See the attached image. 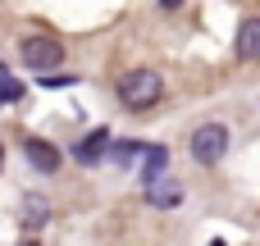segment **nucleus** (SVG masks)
Wrapping results in <instances>:
<instances>
[{
	"label": "nucleus",
	"instance_id": "nucleus-10",
	"mask_svg": "<svg viewBox=\"0 0 260 246\" xmlns=\"http://www.w3.org/2000/svg\"><path fill=\"white\" fill-rule=\"evenodd\" d=\"M137 155H146V142H119L114 146V164H133Z\"/></svg>",
	"mask_w": 260,
	"mask_h": 246
},
{
	"label": "nucleus",
	"instance_id": "nucleus-14",
	"mask_svg": "<svg viewBox=\"0 0 260 246\" xmlns=\"http://www.w3.org/2000/svg\"><path fill=\"white\" fill-rule=\"evenodd\" d=\"M18 246H37V242H18Z\"/></svg>",
	"mask_w": 260,
	"mask_h": 246
},
{
	"label": "nucleus",
	"instance_id": "nucleus-9",
	"mask_svg": "<svg viewBox=\"0 0 260 246\" xmlns=\"http://www.w3.org/2000/svg\"><path fill=\"white\" fill-rule=\"evenodd\" d=\"M146 196H151V205L169 210V205H178V201H183V187H178L174 178H160V183H151V187H146Z\"/></svg>",
	"mask_w": 260,
	"mask_h": 246
},
{
	"label": "nucleus",
	"instance_id": "nucleus-3",
	"mask_svg": "<svg viewBox=\"0 0 260 246\" xmlns=\"http://www.w3.org/2000/svg\"><path fill=\"white\" fill-rule=\"evenodd\" d=\"M187 151H192V160L197 164H219L224 155H229V128L224 123H201L192 137H187Z\"/></svg>",
	"mask_w": 260,
	"mask_h": 246
},
{
	"label": "nucleus",
	"instance_id": "nucleus-13",
	"mask_svg": "<svg viewBox=\"0 0 260 246\" xmlns=\"http://www.w3.org/2000/svg\"><path fill=\"white\" fill-rule=\"evenodd\" d=\"M0 164H5V146H0Z\"/></svg>",
	"mask_w": 260,
	"mask_h": 246
},
{
	"label": "nucleus",
	"instance_id": "nucleus-4",
	"mask_svg": "<svg viewBox=\"0 0 260 246\" xmlns=\"http://www.w3.org/2000/svg\"><path fill=\"white\" fill-rule=\"evenodd\" d=\"M23 155H27V164L37 169V173H59V146H50V142H41V137H27L23 142Z\"/></svg>",
	"mask_w": 260,
	"mask_h": 246
},
{
	"label": "nucleus",
	"instance_id": "nucleus-12",
	"mask_svg": "<svg viewBox=\"0 0 260 246\" xmlns=\"http://www.w3.org/2000/svg\"><path fill=\"white\" fill-rule=\"evenodd\" d=\"M160 9H183V0H160Z\"/></svg>",
	"mask_w": 260,
	"mask_h": 246
},
{
	"label": "nucleus",
	"instance_id": "nucleus-8",
	"mask_svg": "<svg viewBox=\"0 0 260 246\" xmlns=\"http://www.w3.org/2000/svg\"><path fill=\"white\" fill-rule=\"evenodd\" d=\"M142 160H146V164H142V187L160 183V178H165V164H169V151H165V146H146Z\"/></svg>",
	"mask_w": 260,
	"mask_h": 246
},
{
	"label": "nucleus",
	"instance_id": "nucleus-11",
	"mask_svg": "<svg viewBox=\"0 0 260 246\" xmlns=\"http://www.w3.org/2000/svg\"><path fill=\"white\" fill-rule=\"evenodd\" d=\"M0 100H23V82L9 78V73H0Z\"/></svg>",
	"mask_w": 260,
	"mask_h": 246
},
{
	"label": "nucleus",
	"instance_id": "nucleus-6",
	"mask_svg": "<svg viewBox=\"0 0 260 246\" xmlns=\"http://www.w3.org/2000/svg\"><path fill=\"white\" fill-rule=\"evenodd\" d=\"M105 146H110V132H105V128H96V132H87V137L78 142L73 160H78V164H96V160H105Z\"/></svg>",
	"mask_w": 260,
	"mask_h": 246
},
{
	"label": "nucleus",
	"instance_id": "nucleus-15",
	"mask_svg": "<svg viewBox=\"0 0 260 246\" xmlns=\"http://www.w3.org/2000/svg\"><path fill=\"white\" fill-rule=\"evenodd\" d=\"M210 246H224V242H210Z\"/></svg>",
	"mask_w": 260,
	"mask_h": 246
},
{
	"label": "nucleus",
	"instance_id": "nucleus-2",
	"mask_svg": "<svg viewBox=\"0 0 260 246\" xmlns=\"http://www.w3.org/2000/svg\"><path fill=\"white\" fill-rule=\"evenodd\" d=\"M160 96H165V78L155 68H133V73L119 78V100L128 110H151Z\"/></svg>",
	"mask_w": 260,
	"mask_h": 246
},
{
	"label": "nucleus",
	"instance_id": "nucleus-1",
	"mask_svg": "<svg viewBox=\"0 0 260 246\" xmlns=\"http://www.w3.org/2000/svg\"><path fill=\"white\" fill-rule=\"evenodd\" d=\"M18 59L32 73H50V68L64 64V41L50 37V32H23L18 37Z\"/></svg>",
	"mask_w": 260,
	"mask_h": 246
},
{
	"label": "nucleus",
	"instance_id": "nucleus-5",
	"mask_svg": "<svg viewBox=\"0 0 260 246\" xmlns=\"http://www.w3.org/2000/svg\"><path fill=\"white\" fill-rule=\"evenodd\" d=\"M18 224H23L27 233L46 228V224H50V201H46L41 192H27V196L18 201Z\"/></svg>",
	"mask_w": 260,
	"mask_h": 246
},
{
	"label": "nucleus",
	"instance_id": "nucleus-7",
	"mask_svg": "<svg viewBox=\"0 0 260 246\" xmlns=\"http://www.w3.org/2000/svg\"><path fill=\"white\" fill-rule=\"evenodd\" d=\"M238 59H260V18H242V27H238Z\"/></svg>",
	"mask_w": 260,
	"mask_h": 246
}]
</instances>
